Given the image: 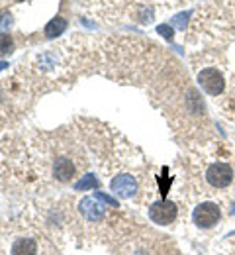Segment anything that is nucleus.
<instances>
[{
	"mask_svg": "<svg viewBox=\"0 0 235 255\" xmlns=\"http://www.w3.org/2000/svg\"><path fill=\"white\" fill-rule=\"evenodd\" d=\"M12 51V37L8 33H0V53H10Z\"/></svg>",
	"mask_w": 235,
	"mask_h": 255,
	"instance_id": "9d476101",
	"label": "nucleus"
},
{
	"mask_svg": "<svg viewBox=\"0 0 235 255\" xmlns=\"http://www.w3.org/2000/svg\"><path fill=\"white\" fill-rule=\"evenodd\" d=\"M232 214H235V204H234V208H232Z\"/></svg>",
	"mask_w": 235,
	"mask_h": 255,
	"instance_id": "4468645a",
	"label": "nucleus"
},
{
	"mask_svg": "<svg viewBox=\"0 0 235 255\" xmlns=\"http://www.w3.org/2000/svg\"><path fill=\"white\" fill-rule=\"evenodd\" d=\"M176 214H178L176 204L170 202V200H165V198L159 200V202H153V204L149 206V218L155 224H161V226L174 222Z\"/></svg>",
	"mask_w": 235,
	"mask_h": 255,
	"instance_id": "7ed1b4c3",
	"label": "nucleus"
},
{
	"mask_svg": "<svg viewBox=\"0 0 235 255\" xmlns=\"http://www.w3.org/2000/svg\"><path fill=\"white\" fill-rule=\"evenodd\" d=\"M220 218H222L220 206L214 202H202L200 206H196L192 214V220L198 228H212L220 222Z\"/></svg>",
	"mask_w": 235,
	"mask_h": 255,
	"instance_id": "20e7f679",
	"label": "nucleus"
},
{
	"mask_svg": "<svg viewBox=\"0 0 235 255\" xmlns=\"http://www.w3.org/2000/svg\"><path fill=\"white\" fill-rule=\"evenodd\" d=\"M94 196H96V198H100L102 202H106V204H108V206H112V208H116V206H118V202H116L112 196H108V194H104V192H100V191L94 192Z\"/></svg>",
	"mask_w": 235,
	"mask_h": 255,
	"instance_id": "f8f14e48",
	"label": "nucleus"
},
{
	"mask_svg": "<svg viewBox=\"0 0 235 255\" xmlns=\"http://www.w3.org/2000/svg\"><path fill=\"white\" fill-rule=\"evenodd\" d=\"M206 179H208V183L212 187L226 189L234 181V169L228 163H212L210 169H208V173H206Z\"/></svg>",
	"mask_w": 235,
	"mask_h": 255,
	"instance_id": "f03ea898",
	"label": "nucleus"
},
{
	"mask_svg": "<svg viewBox=\"0 0 235 255\" xmlns=\"http://www.w3.org/2000/svg\"><path fill=\"white\" fill-rule=\"evenodd\" d=\"M157 33H161L167 41H172V39H174V30H172L168 24H161V26H157Z\"/></svg>",
	"mask_w": 235,
	"mask_h": 255,
	"instance_id": "9b49d317",
	"label": "nucleus"
},
{
	"mask_svg": "<svg viewBox=\"0 0 235 255\" xmlns=\"http://www.w3.org/2000/svg\"><path fill=\"white\" fill-rule=\"evenodd\" d=\"M110 189L114 194H118L122 198H132L137 192V181L132 175H116L110 183Z\"/></svg>",
	"mask_w": 235,
	"mask_h": 255,
	"instance_id": "423d86ee",
	"label": "nucleus"
},
{
	"mask_svg": "<svg viewBox=\"0 0 235 255\" xmlns=\"http://www.w3.org/2000/svg\"><path fill=\"white\" fill-rule=\"evenodd\" d=\"M65 30H67V20H65V18H61V16H57V18H53V20L45 26V35L51 39V37L61 35Z\"/></svg>",
	"mask_w": 235,
	"mask_h": 255,
	"instance_id": "0eeeda50",
	"label": "nucleus"
},
{
	"mask_svg": "<svg viewBox=\"0 0 235 255\" xmlns=\"http://www.w3.org/2000/svg\"><path fill=\"white\" fill-rule=\"evenodd\" d=\"M192 16V12L188 10V12H182V14H178V16H174V20H172V24L176 26V28H180V30H184L186 28V24H188V18Z\"/></svg>",
	"mask_w": 235,
	"mask_h": 255,
	"instance_id": "1a4fd4ad",
	"label": "nucleus"
},
{
	"mask_svg": "<svg viewBox=\"0 0 235 255\" xmlns=\"http://www.w3.org/2000/svg\"><path fill=\"white\" fill-rule=\"evenodd\" d=\"M98 187H100V181L96 179V175H90V173L86 175V173H84V175L75 183L73 189H75V191H90V189H98Z\"/></svg>",
	"mask_w": 235,
	"mask_h": 255,
	"instance_id": "6e6552de",
	"label": "nucleus"
},
{
	"mask_svg": "<svg viewBox=\"0 0 235 255\" xmlns=\"http://www.w3.org/2000/svg\"><path fill=\"white\" fill-rule=\"evenodd\" d=\"M198 85L208 95L218 96L222 95L224 89H226V79H224V75L218 69L208 67V69H202L200 73H198Z\"/></svg>",
	"mask_w": 235,
	"mask_h": 255,
	"instance_id": "f257e3e1",
	"label": "nucleus"
},
{
	"mask_svg": "<svg viewBox=\"0 0 235 255\" xmlns=\"http://www.w3.org/2000/svg\"><path fill=\"white\" fill-rule=\"evenodd\" d=\"M18 2H24V0H18Z\"/></svg>",
	"mask_w": 235,
	"mask_h": 255,
	"instance_id": "2eb2a0df",
	"label": "nucleus"
},
{
	"mask_svg": "<svg viewBox=\"0 0 235 255\" xmlns=\"http://www.w3.org/2000/svg\"><path fill=\"white\" fill-rule=\"evenodd\" d=\"M80 214L88 220V222H102V218L106 216V210L100 204V198L96 196H86L80 200Z\"/></svg>",
	"mask_w": 235,
	"mask_h": 255,
	"instance_id": "39448f33",
	"label": "nucleus"
},
{
	"mask_svg": "<svg viewBox=\"0 0 235 255\" xmlns=\"http://www.w3.org/2000/svg\"><path fill=\"white\" fill-rule=\"evenodd\" d=\"M4 69H8V63L6 61H0V71H4Z\"/></svg>",
	"mask_w": 235,
	"mask_h": 255,
	"instance_id": "ddd939ff",
	"label": "nucleus"
}]
</instances>
